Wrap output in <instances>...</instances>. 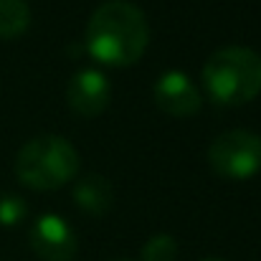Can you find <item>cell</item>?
<instances>
[{"instance_id": "11", "label": "cell", "mask_w": 261, "mask_h": 261, "mask_svg": "<svg viewBox=\"0 0 261 261\" xmlns=\"http://www.w3.org/2000/svg\"><path fill=\"white\" fill-rule=\"evenodd\" d=\"M25 218V200L18 195H0V226L13 228Z\"/></svg>"}, {"instance_id": "3", "label": "cell", "mask_w": 261, "mask_h": 261, "mask_svg": "<svg viewBox=\"0 0 261 261\" xmlns=\"http://www.w3.org/2000/svg\"><path fill=\"white\" fill-rule=\"evenodd\" d=\"M79 170V152L66 137L41 135L25 142L15 158V175L25 188L56 190L74 180Z\"/></svg>"}, {"instance_id": "6", "label": "cell", "mask_w": 261, "mask_h": 261, "mask_svg": "<svg viewBox=\"0 0 261 261\" xmlns=\"http://www.w3.org/2000/svg\"><path fill=\"white\" fill-rule=\"evenodd\" d=\"M155 104L170 117H190L200 109V94L188 74L168 71L155 84Z\"/></svg>"}, {"instance_id": "4", "label": "cell", "mask_w": 261, "mask_h": 261, "mask_svg": "<svg viewBox=\"0 0 261 261\" xmlns=\"http://www.w3.org/2000/svg\"><path fill=\"white\" fill-rule=\"evenodd\" d=\"M213 173L228 180H246L261 170V137L249 129H228L208 147Z\"/></svg>"}, {"instance_id": "2", "label": "cell", "mask_w": 261, "mask_h": 261, "mask_svg": "<svg viewBox=\"0 0 261 261\" xmlns=\"http://www.w3.org/2000/svg\"><path fill=\"white\" fill-rule=\"evenodd\" d=\"M203 84L223 107L249 104L261 94V56L244 46L218 48L203 66Z\"/></svg>"}, {"instance_id": "1", "label": "cell", "mask_w": 261, "mask_h": 261, "mask_svg": "<svg viewBox=\"0 0 261 261\" xmlns=\"http://www.w3.org/2000/svg\"><path fill=\"white\" fill-rule=\"evenodd\" d=\"M150 43V25L145 13L127 0L101 3L87 25L89 54L114 69H127L142 59Z\"/></svg>"}, {"instance_id": "8", "label": "cell", "mask_w": 261, "mask_h": 261, "mask_svg": "<svg viewBox=\"0 0 261 261\" xmlns=\"http://www.w3.org/2000/svg\"><path fill=\"white\" fill-rule=\"evenodd\" d=\"M74 200L89 216H104L114 203V188L104 175H87L74 185Z\"/></svg>"}, {"instance_id": "7", "label": "cell", "mask_w": 261, "mask_h": 261, "mask_svg": "<svg viewBox=\"0 0 261 261\" xmlns=\"http://www.w3.org/2000/svg\"><path fill=\"white\" fill-rule=\"evenodd\" d=\"M109 82L104 74L84 69L76 76H71L69 89H66V99L71 104V109L82 117H99L107 107H109Z\"/></svg>"}, {"instance_id": "9", "label": "cell", "mask_w": 261, "mask_h": 261, "mask_svg": "<svg viewBox=\"0 0 261 261\" xmlns=\"http://www.w3.org/2000/svg\"><path fill=\"white\" fill-rule=\"evenodd\" d=\"M31 23V10L25 0H0V41L18 38Z\"/></svg>"}, {"instance_id": "5", "label": "cell", "mask_w": 261, "mask_h": 261, "mask_svg": "<svg viewBox=\"0 0 261 261\" xmlns=\"http://www.w3.org/2000/svg\"><path fill=\"white\" fill-rule=\"evenodd\" d=\"M31 249L41 261H74L76 256V233L71 226L56 216V213H43L36 218L28 233Z\"/></svg>"}, {"instance_id": "10", "label": "cell", "mask_w": 261, "mask_h": 261, "mask_svg": "<svg viewBox=\"0 0 261 261\" xmlns=\"http://www.w3.org/2000/svg\"><path fill=\"white\" fill-rule=\"evenodd\" d=\"M177 259V241L168 233H158L147 239L142 246V261H175Z\"/></svg>"}, {"instance_id": "12", "label": "cell", "mask_w": 261, "mask_h": 261, "mask_svg": "<svg viewBox=\"0 0 261 261\" xmlns=\"http://www.w3.org/2000/svg\"><path fill=\"white\" fill-rule=\"evenodd\" d=\"M203 261H223V259H203Z\"/></svg>"}, {"instance_id": "13", "label": "cell", "mask_w": 261, "mask_h": 261, "mask_svg": "<svg viewBox=\"0 0 261 261\" xmlns=\"http://www.w3.org/2000/svg\"><path fill=\"white\" fill-rule=\"evenodd\" d=\"M119 261H127V259H119Z\"/></svg>"}]
</instances>
